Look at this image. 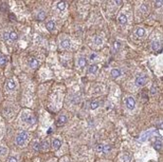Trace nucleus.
<instances>
[{
    "mask_svg": "<svg viewBox=\"0 0 163 162\" xmlns=\"http://www.w3.org/2000/svg\"><path fill=\"white\" fill-rule=\"evenodd\" d=\"M27 138H28L27 133L25 131H22V132H20L18 134V136L16 137V143L18 145H20V146H23L24 144L25 141L27 140Z\"/></svg>",
    "mask_w": 163,
    "mask_h": 162,
    "instance_id": "1",
    "label": "nucleus"
},
{
    "mask_svg": "<svg viewBox=\"0 0 163 162\" xmlns=\"http://www.w3.org/2000/svg\"><path fill=\"white\" fill-rule=\"evenodd\" d=\"M22 119H23V122H25V123L28 124V125H32V124L35 123V119H34V117H33L32 116L28 115L27 113H23V114L22 115Z\"/></svg>",
    "mask_w": 163,
    "mask_h": 162,
    "instance_id": "2",
    "label": "nucleus"
},
{
    "mask_svg": "<svg viewBox=\"0 0 163 162\" xmlns=\"http://www.w3.org/2000/svg\"><path fill=\"white\" fill-rule=\"evenodd\" d=\"M146 82H147V77H144V76L138 77L136 78V80H135L136 85H137V86H140V87L144 86V85L146 84Z\"/></svg>",
    "mask_w": 163,
    "mask_h": 162,
    "instance_id": "3",
    "label": "nucleus"
},
{
    "mask_svg": "<svg viewBox=\"0 0 163 162\" xmlns=\"http://www.w3.org/2000/svg\"><path fill=\"white\" fill-rule=\"evenodd\" d=\"M126 105H127V107L129 108L130 110H132L134 108V106H135V101H134V99L132 97L127 98V100H126Z\"/></svg>",
    "mask_w": 163,
    "mask_h": 162,
    "instance_id": "4",
    "label": "nucleus"
},
{
    "mask_svg": "<svg viewBox=\"0 0 163 162\" xmlns=\"http://www.w3.org/2000/svg\"><path fill=\"white\" fill-rule=\"evenodd\" d=\"M6 87H7V89H8L10 91H12V90H14L16 89V85H15L14 81L12 80V79H8V80L7 81Z\"/></svg>",
    "mask_w": 163,
    "mask_h": 162,
    "instance_id": "5",
    "label": "nucleus"
},
{
    "mask_svg": "<svg viewBox=\"0 0 163 162\" xmlns=\"http://www.w3.org/2000/svg\"><path fill=\"white\" fill-rule=\"evenodd\" d=\"M28 63H29V66L32 67V68H36L38 66V64H39L38 61L36 59H35V58H30L29 61H28Z\"/></svg>",
    "mask_w": 163,
    "mask_h": 162,
    "instance_id": "6",
    "label": "nucleus"
},
{
    "mask_svg": "<svg viewBox=\"0 0 163 162\" xmlns=\"http://www.w3.org/2000/svg\"><path fill=\"white\" fill-rule=\"evenodd\" d=\"M61 46H62V49L68 50V49L70 48V41H69L68 39H64V40H62V41L61 42Z\"/></svg>",
    "mask_w": 163,
    "mask_h": 162,
    "instance_id": "7",
    "label": "nucleus"
},
{
    "mask_svg": "<svg viewBox=\"0 0 163 162\" xmlns=\"http://www.w3.org/2000/svg\"><path fill=\"white\" fill-rule=\"evenodd\" d=\"M61 145H62V142H61L59 139H54V140H53V142H52V146L54 147L55 150L59 149V148L61 147Z\"/></svg>",
    "mask_w": 163,
    "mask_h": 162,
    "instance_id": "8",
    "label": "nucleus"
},
{
    "mask_svg": "<svg viewBox=\"0 0 163 162\" xmlns=\"http://www.w3.org/2000/svg\"><path fill=\"white\" fill-rule=\"evenodd\" d=\"M66 122H67V117L65 116H61L57 120L58 125H62V124H65Z\"/></svg>",
    "mask_w": 163,
    "mask_h": 162,
    "instance_id": "9",
    "label": "nucleus"
},
{
    "mask_svg": "<svg viewBox=\"0 0 163 162\" xmlns=\"http://www.w3.org/2000/svg\"><path fill=\"white\" fill-rule=\"evenodd\" d=\"M120 75H121L120 70H118V69H112V70H111V76H112L113 77L116 78V77H118Z\"/></svg>",
    "mask_w": 163,
    "mask_h": 162,
    "instance_id": "10",
    "label": "nucleus"
},
{
    "mask_svg": "<svg viewBox=\"0 0 163 162\" xmlns=\"http://www.w3.org/2000/svg\"><path fill=\"white\" fill-rule=\"evenodd\" d=\"M117 21H118V23H119L120 24H125V23H127L128 20H127V17H126L124 14H121V15H119Z\"/></svg>",
    "mask_w": 163,
    "mask_h": 162,
    "instance_id": "11",
    "label": "nucleus"
},
{
    "mask_svg": "<svg viewBox=\"0 0 163 162\" xmlns=\"http://www.w3.org/2000/svg\"><path fill=\"white\" fill-rule=\"evenodd\" d=\"M46 27H47V29L49 30V31H53L55 28V23L53 21H50V22H48L47 23H46Z\"/></svg>",
    "mask_w": 163,
    "mask_h": 162,
    "instance_id": "12",
    "label": "nucleus"
},
{
    "mask_svg": "<svg viewBox=\"0 0 163 162\" xmlns=\"http://www.w3.org/2000/svg\"><path fill=\"white\" fill-rule=\"evenodd\" d=\"M144 34H145V31H144V28H138V29H137V31H136V35H137L139 37L144 36Z\"/></svg>",
    "mask_w": 163,
    "mask_h": 162,
    "instance_id": "13",
    "label": "nucleus"
},
{
    "mask_svg": "<svg viewBox=\"0 0 163 162\" xmlns=\"http://www.w3.org/2000/svg\"><path fill=\"white\" fill-rule=\"evenodd\" d=\"M98 69H99V67H98L97 65L93 64V65H91V66L89 67V73H90V74H95V73L98 71Z\"/></svg>",
    "mask_w": 163,
    "mask_h": 162,
    "instance_id": "14",
    "label": "nucleus"
},
{
    "mask_svg": "<svg viewBox=\"0 0 163 162\" xmlns=\"http://www.w3.org/2000/svg\"><path fill=\"white\" fill-rule=\"evenodd\" d=\"M57 8H58V9H60V10H63V9H65V8H66V4H65L63 1H61V2H59V3L57 4Z\"/></svg>",
    "mask_w": 163,
    "mask_h": 162,
    "instance_id": "15",
    "label": "nucleus"
},
{
    "mask_svg": "<svg viewBox=\"0 0 163 162\" xmlns=\"http://www.w3.org/2000/svg\"><path fill=\"white\" fill-rule=\"evenodd\" d=\"M45 18H46V13L44 11H40L37 14V20L38 21H43V20H45Z\"/></svg>",
    "mask_w": 163,
    "mask_h": 162,
    "instance_id": "16",
    "label": "nucleus"
},
{
    "mask_svg": "<svg viewBox=\"0 0 163 162\" xmlns=\"http://www.w3.org/2000/svg\"><path fill=\"white\" fill-rule=\"evenodd\" d=\"M9 39H11L12 41L17 40V39H18V35H17V33H15V32L9 33Z\"/></svg>",
    "mask_w": 163,
    "mask_h": 162,
    "instance_id": "17",
    "label": "nucleus"
},
{
    "mask_svg": "<svg viewBox=\"0 0 163 162\" xmlns=\"http://www.w3.org/2000/svg\"><path fill=\"white\" fill-rule=\"evenodd\" d=\"M154 147H155V149H156V150H158V151L161 150V147H162L161 142H160V141H158V142H156V143H155V144H154Z\"/></svg>",
    "mask_w": 163,
    "mask_h": 162,
    "instance_id": "18",
    "label": "nucleus"
},
{
    "mask_svg": "<svg viewBox=\"0 0 163 162\" xmlns=\"http://www.w3.org/2000/svg\"><path fill=\"white\" fill-rule=\"evenodd\" d=\"M78 65L80 67H84L86 65V60H85V58L81 57V58L78 59Z\"/></svg>",
    "mask_w": 163,
    "mask_h": 162,
    "instance_id": "19",
    "label": "nucleus"
},
{
    "mask_svg": "<svg viewBox=\"0 0 163 162\" xmlns=\"http://www.w3.org/2000/svg\"><path fill=\"white\" fill-rule=\"evenodd\" d=\"M152 49L154 50H158L159 49V41H154L152 43Z\"/></svg>",
    "mask_w": 163,
    "mask_h": 162,
    "instance_id": "20",
    "label": "nucleus"
},
{
    "mask_svg": "<svg viewBox=\"0 0 163 162\" xmlns=\"http://www.w3.org/2000/svg\"><path fill=\"white\" fill-rule=\"evenodd\" d=\"M113 47H114L115 51H117V50H119V48H120V42H118V41H115L114 44H113Z\"/></svg>",
    "mask_w": 163,
    "mask_h": 162,
    "instance_id": "21",
    "label": "nucleus"
},
{
    "mask_svg": "<svg viewBox=\"0 0 163 162\" xmlns=\"http://www.w3.org/2000/svg\"><path fill=\"white\" fill-rule=\"evenodd\" d=\"M95 150L97 152H103V150H104V144L99 143V144L95 145Z\"/></svg>",
    "mask_w": 163,
    "mask_h": 162,
    "instance_id": "22",
    "label": "nucleus"
},
{
    "mask_svg": "<svg viewBox=\"0 0 163 162\" xmlns=\"http://www.w3.org/2000/svg\"><path fill=\"white\" fill-rule=\"evenodd\" d=\"M94 43H95L96 45H101V44L103 43V40H102V38H101L100 36H96V37L94 38Z\"/></svg>",
    "mask_w": 163,
    "mask_h": 162,
    "instance_id": "23",
    "label": "nucleus"
},
{
    "mask_svg": "<svg viewBox=\"0 0 163 162\" xmlns=\"http://www.w3.org/2000/svg\"><path fill=\"white\" fill-rule=\"evenodd\" d=\"M98 106H99V103H98V102H92V103L90 104V108H91V110H95Z\"/></svg>",
    "mask_w": 163,
    "mask_h": 162,
    "instance_id": "24",
    "label": "nucleus"
},
{
    "mask_svg": "<svg viewBox=\"0 0 163 162\" xmlns=\"http://www.w3.org/2000/svg\"><path fill=\"white\" fill-rule=\"evenodd\" d=\"M5 64H6V58L3 57V56H1L0 57V65L1 66H4Z\"/></svg>",
    "mask_w": 163,
    "mask_h": 162,
    "instance_id": "25",
    "label": "nucleus"
},
{
    "mask_svg": "<svg viewBox=\"0 0 163 162\" xmlns=\"http://www.w3.org/2000/svg\"><path fill=\"white\" fill-rule=\"evenodd\" d=\"M48 146H49L48 142H43V143L40 144V147H41L42 149H47V148H48Z\"/></svg>",
    "mask_w": 163,
    "mask_h": 162,
    "instance_id": "26",
    "label": "nucleus"
},
{
    "mask_svg": "<svg viewBox=\"0 0 163 162\" xmlns=\"http://www.w3.org/2000/svg\"><path fill=\"white\" fill-rule=\"evenodd\" d=\"M110 150H111L110 145H104V150H103V152H109Z\"/></svg>",
    "mask_w": 163,
    "mask_h": 162,
    "instance_id": "27",
    "label": "nucleus"
},
{
    "mask_svg": "<svg viewBox=\"0 0 163 162\" xmlns=\"http://www.w3.org/2000/svg\"><path fill=\"white\" fill-rule=\"evenodd\" d=\"M6 152H7V149L5 147H0V155L4 156L6 154Z\"/></svg>",
    "mask_w": 163,
    "mask_h": 162,
    "instance_id": "28",
    "label": "nucleus"
},
{
    "mask_svg": "<svg viewBox=\"0 0 163 162\" xmlns=\"http://www.w3.org/2000/svg\"><path fill=\"white\" fill-rule=\"evenodd\" d=\"M163 4L162 1H156L155 2V5H156V7H161Z\"/></svg>",
    "mask_w": 163,
    "mask_h": 162,
    "instance_id": "29",
    "label": "nucleus"
},
{
    "mask_svg": "<svg viewBox=\"0 0 163 162\" xmlns=\"http://www.w3.org/2000/svg\"><path fill=\"white\" fill-rule=\"evenodd\" d=\"M34 149H35V150H38V149H40V144L37 143H35V145H34Z\"/></svg>",
    "mask_w": 163,
    "mask_h": 162,
    "instance_id": "30",
    "label": "nucleus"
},
{
    "mask_svg": "<svg viewBox=\"0 0 163 162\" xmlns=\"http://www.w3.org/2000/svg\"><path fill=\"white\" fill-rule=\"evenodd\" d=\"M8 162H17V158H13V157H10V158H8Z\"/></svg>",
    "mask_w": 163,
    "mask_h": 162,
    "instance_id": "31",
    "label": "nucleus"
},
{
    "mask_svg": "<svg viewBox=\"0 0 163 162\" xmlns=\"http://www.w3.org/2000/svg\"><path fill=\"white\" fill-rule=\"evenodd\" d=\"M4 39H5V40H8V39H9V34H8V33H5V34H4Z\"/></svg>",
    "mask_w": 163,
    "mask_h": 162,
    "instance_id": "32",
    "label": "nucleus"
},
{
    "mask_svg": "<svg viewBox=\"0 0 163 162\" xmlns=\"http://www.w3.org/2000/svg\"><path fill=\"white\" fill-rule=\"evenodd\" d=\"M95 58H96V54H94V53H92L91 55H90V57H89L90 60H94Z\"/></svg>",
    "mask_w": 163,
    "mask_h": 162,
    "instance_id": "33",
    "label": "nucleus"
},
{
    "mask_svg": "<svg viewBox=\"0 0 163 162\" xmlns=\"http://www.w3.org/2000/svg\"><path fill=\"white\" fill-rule=\"evenodd\" d=\"M123 161H124V162H129V161H130V158H127L126 157H124V160H123Z\"/></svg>",
    "mask_w": 163,
    "mask_h": 162,
    "instance_id": "34",
    "label": "nucleus"
},
{
    "mask_svg": "<svg viewBox=\"0 0 163 162\" xmlns=\"http://www.w3.org/2000/svg\"><path fill=\"white\" fill-rule=\"evenodd\" d=\"M116 3L117 5H121V4H122V1H116Z\"/></svg>",
    "mask_w": 163,
    "mask_h": 162,
    "instance_id": "35",
    "label": "nucleus"
},
{
    "mask_svg": "<svg viewBox=\"0 0 163 162\" xmlns=\"http://www.w3.org/2000/svg\"><path fill=\"white\" fill-rule=\"evenodd\" d=\"M0 57H1V55H0Z\"/></svg>",
    "mask_w": 163,
    "mask_h": 162,
    "instance_id": "36",
    "label": "nucleus"
}]
</instances>
